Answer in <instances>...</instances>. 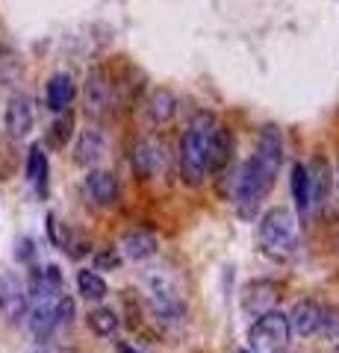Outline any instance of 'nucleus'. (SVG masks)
<instances>
[{"instance_id":"nucleus-2","label":"nucleus","mask_w":339,"mask_h":353,"mask_svg":"<svg viewBox=\"0 0 339 353\" xmlns=\"http://www.w3.org/2000/svg\"><path fill=\"white\" fill-rule=\"evenodd\" d=\"M142 285L157 321L171 330H183L189 321V303H186V289L180 277L168 265H151L142 271Z\"/></svg>"},{"instance_id":"nucleus-17","label":"nucleus","mask_w":339,"mask_h":353,"mask_svg":"<svg viewBox=\"0 0 339 353\" xmlns=\"http://www.w3.org/2000/svg\"><path fill=\"white\" fill-rule=\"evenodd\" d=\"M27 324H30V333L36 336L39 341H48V339H50V336L59 330L57 301H41V303H32Z\"/></svg>"},{"instance_id":"nucleus-24","label":"nucleus","mask_w":339,"mask_h":353,"mask_svg":"<svg viewBox=\"0 0 339 353\" xmlns=\"http://www.w3.org/2000/svg\"><path fill=\"white\" fill-rule=\"evenodd\" d=\"M71 139H74V115H71V112H59V118L53 121V124L48 127V132H45L48 148L62 150Z\"/></svg>"},{"instance_id":"nucleus-19","label":"nucleus","mask_w":339,"mask_h":353,"mask_svg":"<svg viewBox=\"0 0 339 353\" xmlns=\"http://www.w3.org/2000/svg\"><path fill=\"white\" fill-rule=\"evenodd\" d=\"M48 174H50V165H48V153L41 145H32L27 153V183L36 189L41 197L48 194Z\"/></svg>"},{"instance_id":"nucleus-8","label":"nucleus","mask_w":339,"mask_h":353,"mask_svg":"<svg viewBox=\"0 0 339 353\" xmlns=\"http://www.w3.org/2000/svg\"><path fill=\"white\" fill-rule=\"evenodd\" d=\"M27 306H30V294L21 277L15 271H0V318L15 324L27 315Z\"/></svg>"},{"instance_id":"nucleus-22","label":"nucleus","mask_w":339,"mask_h":353,"mask_svg":"<svg viewBox=\"0 0 339 353\" xmlns=\"http://www.w3.org/2000/svg\"><path fill=\"white\" fill-rule=\"evenodd\" d=\"M289 185H292V201H295V209L304 215L310 209V203H313V189H310V171H307V165L304 162H295L292 165V180H289Z\"/></svg>"},{"instance_id":"nucleus-5","label":"nucleus","mask_w":339,"mask_h":353,"mask_svg":"<svg viewBox=\"0 0 339 353\" xmlns=\"http://www.w3.org/2000/svg\"><path fill=\"white\" fill-rule=\"evenodd\" d=\"M124 92L122 83H115V77L106 68H92L89 77H86V112L92 118L104 121L115 112V109L124 106Z\"/></svg>"},{"instance_id":"nucleus-7","label":"nucleus","mask_w":339,"mask_h":353,"mask_svg":"<svg viewBox=\"0 0 339 353\" xmlns=\"http://www.w3.org/2000/svg\"><path fill=\"white\" fill-rule=\"evenodd\" d=\"M166 165H168V153L157 139H139L133 150H130V171L139 180H154V176L166 171Z\"/></svg>"},{"instance_id":"nucleus-28","label":"nucleus","mask_w":339,"mask_h":353,"mask_svg":"<svg viewBox=\"0 0 339 353\" xmlns=\"http://www.w3.org/2000/svg\"><path fill=\"white\" fill-rule=\"evenodd\" d=\"M95 265L97 268H109V271H115L118 265H122V256H118V250H104V253H97L95 256Z\"/></svg>"},{"instance_id":"nucleus-32","label":"nucleus","mask_w":339,"mask_h":353,"mask_svg":"<svg viewBox=\"0 0 339 353\" xmlns=\"http://www.w3.org/2000/svg\"><path fill=\"white\" fill-rule=\"evenodd\" d=\"M39 353H57V350H53V347H41Z\"/></svg>"},{"instance_id":"nucleus-27","label":"nucleus","mask_w":339,"mask_h":353,"mask_svg":"<svg viewBox=\"0 0 339 353\" xmlns=\"http://www.w3.org/2000/svg\"><path fill=\"white\" fill-rule=\"evenodd\" d=\"M21 74V62L12 50H6L3 44H0V83H12L15 77Z\"/></svg>"},{"instance_id":"nucleus-15","label":"nucleus","mask_w":339,"mask_h":353,"mask_svg":"<svg viewBox=\"0 0 339 353\" xmlns=\"http://www.w3.org/2000/svg\"><path fill=\"white\" fill-rule=\"evenodd\" d=\"M106 157V136L101 130H83L77 136V148H74V162L80 168H95L97 162Z\"/></svg>"},{"instance_id":"nucleus-26","label":"nucleus","mask_w":339,"mask_h":353,"mask_svg":"<svg viewBox=\"0 0 339 353\" xmlns=\"http://www.w3.org/2000/svg\"><path fill=\"white\" fill-rule=\"evenodd\" d=\"M319 333L331 341L333 347H339V309L333 306H322V324H319Z\"/></svg>"},{"instance_id":"nucleus-9","label":"nucleus","mask_w":339,"mask_h":353,"mask_svg":"<svg viewBox=\"0 0 339 353\" xmlns=\"http://www.w3.org/2000/svg\"><path fill=\"white\" fill-rule=\"evenodd\" d=\"M32 124H36V103L32 97L24 94V92H15L12 97L6 101V109H3V130L9 139H27Z\"/></svg>"},{"instance_id":"nucleus-6","label":"nucleus","mask_w":339,"mask_h":353,"mask_svg":"<svg viewBox=\"0 0 339 353\" xmlns=\"http://www.w3.org/2000/svg\"><path fill=\"white\" fill-rule=\"evenodd\" d=\"M289 321L278 309L257 315V321L248 330V345L254 353H283L289 345Z\"/></svg>"},{"instance_id":"nucleus-10","label":"nucleus","mask_w":339,"mask_h":353,"mask_svg":"<svg viewBox=\"0 0 339 353\" xmlns=\"http://www.w3.org/2000/svg\"><path fill=\"white\" fill-rule=\"evenodd\" d=\"M27 294L32 297V303H41V301H59V297L65 294V277H62V268H59V265H45V268H32Z\"/></svg>"},{"instance_id":"nucleus-21","label":"nucleus","mask_w":339,"mask_h":353,"mask_svg":"<svg viewBox=\"0 0 339 353\" xmlns=\"http://www.w3.org/2000/svg\"><path fill=\"white\" fill-rule=\"evenodd\" d=\"M86 324H89V330L97 339H115L118 330H122V318H118L109 306H97L86 315Z\"/></svg>"},{"instance_id":"nucleus-25","label":"nucleus","mask_w":339,"mask_h":353,"mask_svg":"<svg viewBox=\"0 0 339 353\" xmlns=\"http://www.w3.org/2000/svg\"><path fill=\"white\" fill-rule=\"evenodd\" d=\"M77 289H80V297L83 301H104L106 297V280L101 277L97 271H92V268H83L80 274H77Z\"/></svg>"},{"instance_id":"nucleus-30","label":"nucleus","mask_w":339,"mask_h":353,"mask_svg":"<svg viewBox=\"0 0 339 353\" xmlns=\"http://www.w3.org/2000/svg\"><path fill=\"white\" fill-rule=\"evenodd\" d=\"M15 256H18V262H30L32 256H36V245H32V239H21L18 241Z\"/></svg>"},{"instance_id":"nucleus-20","label":"nucleus","mask_w":339,"mask_h":353,"mask_svg":"<svg viewBox=\"0 0 339 353\" xmlns=\"http://www.w3.org/2000/svg\"><path fill=\"white\" fill-rule=\"evenodd\" d=\"M248 292H251V294L245 297V309H248V312L262 315V312H269V309H275V303H278V289H275V285H271L269 280L251 283Z\"/></svg>"},{"instance_id":"nucleus-4","label":"nucleus","mask_w":339,"mask_h":353,"mask_svg":"<svg viewBox=\"0 0 339 353\" xmlns=\"http://www.w3.org/2000/svg\"><path fill=\"white\" fill-rule=\"evenodd\" d=\"M257 241L266 256L278 259V262H289L298 253V221L289 209L275 206L260 218L257 227Z\"/></svg>"},{"instance_id":"nucleus-18","label":"nucleus","mask_w":339,"mask_h":353,"mask_svg":"<svg viewBox=\"0 0 339 353\" xmlns=\"http://www.w3.org/2000/svg\"><path fill=\"white\" fill-rule=\"evenodd\" d=\"M233 159V132L218 124L213 132V141H210V174L224 171Z\"/></svg>"},{"instance_id":"nucleus-3","label":"nucleus","mask_w":339,"mask_h":353,"mask_svg":"<svg viewBox=\"0 0 339 353\" xmlns=\"http://www.w3.org/2000/svg\"><path fill=\"white\" fill-rule=\"evenodd\" d=\"M215 127H218V121L210 109L195 112L189 118V124H186L183 139H180V171L186 176V183L201 185L210 176V141H213Z\"/></svg>"},{"instance_id":"nucleus-16","label":"nucleus","mask_w":339,"mask_h":353,"mask_svg":"<svg viewBox=\"0 0 339 353\" xmlns=\"http://www.w3.org/2000/svg\"><path fill=\"white\" fill-rule=\"evenodd\" d=\"M74 97H77V83H74L71 74L59 71V74H53L50 80H48L45 101H48L50 112H65V109L74 103Z\"/></svg>"},{"instance_id":"nucleus-14","label":"nucleus","mask_w":339,"mask_h":353,"mask_svg":"<svg viewBox=\"0 0 339 353\" xmlns=\"http://www.w3.org/2000/svg\"><path fill=\"white\" fill-rule=\"evenodd\" d=\"M157 250H159V241L148 230H130V233H124L122 245H118V253L130 262H145L151 256H157Z\"/></svg>"},{"instance_id":"nucleus-31","label":"nucleus","mask_w":339,"mask_h":353,"mask_svg":"<svg viewBox=\"0 0 339 353\" xmlns=\"http://www.w3.org/2000/svg\"><path fill=\"white\" fill-rule=\"evenodd\" d=\"M118 353H142V350H136L133 345H124V341H122V345H118Z\"/></svg>"},{"instance_id":"nucleus-1","label":"nucleus","mask_w":339,"mask_h":353,"mask_svg":"<svg viewBox=\"0 0 339 353\" xmlns=\"http://www.w3.org/2000/svg\"><path fill=\"white\" fill-rule=\"evenodd\" d=\"M283 165V139L280 130L275 124H266L257 139L254 153L242 162V168L236 174V185H233V206L239 218H257L262 203L269 201L275 180L280 174Z\"/></svg>"},{"instance_id":"nucleus-11","label":"nucleus","mask_w":339,"mask_h":353,"mask_svg":"<svg viewBox=\"0 0 339 353\" xmlns=\"http://www.w3.org/2000/svg\"><path fill=\"white\" fill-rule=\"evenodd\" d=\"M86 194L89 201L101 209H113L118 206V197H122V185H118V176L113 171L104 168H92L86 174Z\"/></svg>"},{"instance_id":"nucleus-33","label":"nucleus","mask_w":339,"mask_h":353,"mask_svg":"<svg viewBox=\"0 0 339 353\" xmlns=\"http://www.w3.org/2000/svg\"><path fill=\"white\" fill-rule=\"evenodd\" d=\"M242 353H254V350H242Z\"/></svg>"},{"instance_id":"nucleus-23","label":"nucleus","mask_w":339,"mask_h":353,"mask_svg":"<svg viewBox=\"0 0 339 353\" xmlns=\"http://www.w3.org/2000/svg\"><path fill=\"white\" fill-rule=\"evenodd\" d=\"M310 171V168H307ZM331 165H327V159H316L313 162V171H310V189H313V201L316 203H325L327 201V194H331Z\"/></svg>"},{"instance_id":"nucleus-13","label":"nucleus","mask_w":339,"mask_h":353,"mask_svg":"<svg viewBox=\"0 0 339 353\" xmlns=\"http://www.w3.org/2000/svg\"><path fill=\"white\" fill-rule=\"evenodd\" d=\"M177 94L171 92V88H154L145 103V118L151 127H166L168 121H174V115H177Z\"/></svg>"},{"instance_id":"nucleus-12","label":"nucleus","mask_w":339,"mask_h":353,"mask_svg":"<svg viewBox=\"0 0 339 353\" xmlns=\"http://www.w3.org/2000/svg\"><path fill=\"white\" fill-rule=\"evenodd\" d=\"M289 321V333L298 336V339H310L319 333V324H322V306L316 301H298L292 306V312L287 315Z\"/></svg>"},{"instance_id":"nucleus-29","label":"nucleus","mask_w":339,"mask_h":353,"mask_svg":"<svg viewBox=\"0 0 339 353\" xmlns=\"http://www.w3.org/2000/svg\"><path fill=\"white\" fill-rule=\"evenodd\" d=\"M15 165H18L15 153L0 150V180H9V176H12V171H15Z\"/></svg>"}]
</instances>
